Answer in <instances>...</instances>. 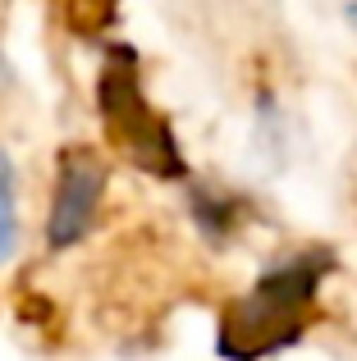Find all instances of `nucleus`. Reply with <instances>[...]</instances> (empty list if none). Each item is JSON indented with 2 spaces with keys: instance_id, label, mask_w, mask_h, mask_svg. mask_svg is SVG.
<instances>
[{
  "instance_id": "20e7f679",
  "label": "nucleus",
  "mask_w": 357,
  "mask_h": 361,
  "mask_svg": "<svg viewBox=\"0 0 357 361\" xmlns=\"http://www.w3.org/2000/svg\"><path fill=\"white\" fill-rule=\"evenodd\" d=\"M18 247V211H14V165L0 151V265L14 256Z\"/></svg>"
},
{
  "instance_id": "39448f33",
  "label": "nucleus",
  "mask_w": 357,
  "mask_h": 361,
  "mask_svg": "<svg viewBox=\"0 0 357 361\" xmlns=\"http://www.w3.org/2000/svg\"><path fill=\"white\" fill-rule=\"evenodd\" d=\"M193 211H197V224H202L211 238H224V233L234 229V206L229 202H215V197H206V192H197L193 188Z\"/></svg>"
},
{
  "instance_id": "f03ea898",
  "label": "nucleus",
  "mask_w": 357,
  "mask_h": 361,
  "mask_svg": "<svg viewBox=\"0 0 357 361\" xmlns=\"http://www.w3.org/2000/svg\"><path fill=\"white\" fill-rule=\"evenodd\" d=\"M97 106H101V119H106V128L119 137V147L128 151V156L138 160V165L147 169V174L156 178H183L188 165L183 156H178V142L170 133V123L156 119V110L147 106L143 87H138V73L119 69V64H110L106 73H101L97 82Z\"/></svg>"
},
{
  "instance_id": "0eeeda50",
  "label": "nucleus",
  "mask_w": 357,
  "mask_h": 361,
  "mask_svg": "<svg viewBox=\"0 0 357 361\" xmlns=\"http://www.w3.org/2000/svg\"><path fill=\"white\" fill-rule=\"evenodd\" d=\"M349 18H353V23H357V5H349Z\"/></svg>"
},
{
  "instance_id": "f257e3e1",
  "label": "nucleus",
  "mask_w": 357,
  "mask_h": 361,
  "mask_svg": "<svg viewBox=\"0 0 357 361\" xmlns=\"http://www.w3.org/2000/svg\"><path fill=\"white\" fill-rule=\"evenodd\" d=\"M330 270L334 252H325V247H312V252H298L289 261L270 265L248 288V298H238L224 311L215 353L224 361H261L298 343L307 329V307L316 302V288Z\"/></svg>"
},
{
  "instance_id": "423d86ee",
  "label": "nucleus",
  "mask_w": 357,
  "mask_h": 361,
  "mask_svg": "<svg viewBox=\"0 0 357 361\" xmlns=\"http://www.w3.org/2000/svg\"><path fill=\"white\" fill-rule=\"evenodd\" d=\"M9 82H14V78H9V64L0 60V87H9Z\"/></svg>"
},
{
  "instance_id": "7ed1b4c3",
  "label": "nucleus",
  "mask_w": 357,
  "mask_h": 361,
  "mask_svg": "<svg viewBox=\"0 0 357 361\" xmlns=\"http://www.w3.org/2000/svg\"><path fill=\"white\" fill-rule=\"evenodd\" d=\"M106 192V165L92 151H64L60 174H55V197H51V220H46V243L51 252L83 243L97 224V206Z\"/></svg>"
}]
</instances>
